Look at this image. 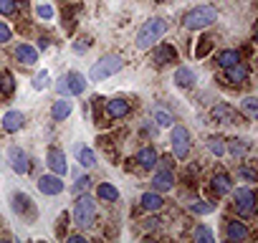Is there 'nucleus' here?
Wrapping results in <instances>:
<instances>
[{"label":"nucleus","mask_w":258,"mask_h":243,"mask_svg":"<svg viewBox=\"0 0 258 243\" xmlns=\"http://www.w3.org/2000/svg\"><path fill=\"white\" fill-rule=\"evenodd\" d=\"M56 91L61 96H79V94L86 91V76L79 74V71H69L56 81Z\"/></svg>","instance_id":"0eeeda50"},{"label":"nucleus","mask_w":258,"mask_h":243,"mask_svg":"<svg viewBox=\"0 0 258 243\" xmlns=\"http://www.w3.org/2000/svg\"><path fill=\"white\" fill-rule=\"evenodd\" d=\"M215 21H218V8L215 6H198L190 13H185L182 26L187 31H203V28H210Z\"/></svg>","instance_id":"20e7f679"},{"label":"nucleus","mask_w":258,"mask_h":243,"mask_svg":"<svg viewBox=\"0 0 258 243\" xmlns=\"http://www.w3.org/2000/svg\"><path fill=\"white\" fill-rule=\"evenodd\" d=\"M31 84H33V89H36V91H43V89L48 86V71H46V69H41V71H38V76H36Z\"/></svg>","instance_id":"58836bf2"},{"label":"nucleus","mask_w":258,"mask_h":243,"mask_svg":"<svg viewBox=\"0 0 258 243\" xmlns=\"http://www.w3.org/2000/svg\"><path fill=\"white\" fill-rule=\"evenodd\" d=\"M240 109H243V114H245L248 119H255V116H258V99H255V96H245V99L240 101Z\"/></svg>","instance_id":"473e14b6"},{"label":"nucleus","mask_w":258,"mask_h":243,"mask_svg":"<svg viewBox=\"0 0 258 243\" xmlns=\"http://www.w3.org/2000/svg\"><path fill=\"white\" fill-rule=\"evenodd\" d=\"M192 240H198V243H215V233L210 230V225H195V230H192Z\"/></svg>","instance_id":"7c9ffc66"},{"label":"nucleus","mask_w":258,"mask_h":243,"mask_svg":"<svg viewBox=\"0 0 258 243\" xmlns=\"http://www.w3.org/2000/svg\"><path fill=\"white\" fill-rule=\"evenodd\" d=\"M0 127H3V132H8V135L21 132V130L26 127V114H23V111H16V109L6 111V114H3V122H0Z\"/></svg>","instance_id":"a211bd4d"},{"label":"nucleus","mask_w":258,"mask_h":243,"mask_svg":"<svg viewBox=\"0 0 258 243\" xmlns=\"http://www.w3.org/2000/svg\"><path fill=\"white\" fill-rule=\"evenodd\" d=\"M36 16L43 18V21H51V18L56 16V11H53L48 3H41V6H36Z\"/></svg>","instance_id":"ea45409f"},{"label":"nucleus","mask_w":258,"mask_h":243,"mask_svg":"<svg viewBox=\"0 0 258 243\" xmlns=\"http://www.w3.org/2000/svg\"><path fill=\"white\" fill-rule=\"evenodd\" d=\"M238 177H240V180H245L248 185H253V183H255V170H253L248 162H243V165L238 167Z\"/></svg>","instance_id":"4c0bfd02"},{"label":"nucleus","mask_w":258,"mask_h":243,"mask_svg":"<svg viewBox=\"0 0 258 243\" xmlns=\"http://www.w3.org/2000/svg\"><path fill=\"white\" fill-rule=\"evenodd\" d=\"M69 243H84L86 240V235H81V233H74V235H63Z\"/></svg>","instance_id":"37998d69"},{"label":"nucleus","mask_w":258,"mask_h":243,"mask_svg":"<svg viewBox=\"0 0 258 243\" xmlns=\"http://www.w3.org/2000/svg\"><path fill=\"white\" fill-rule=\"evenodd\" d=\"M8 162H11V170L16 172V175H26L28 172V167H31V160H28V155H26V150L23 147H8Z\"/></svg>","instance_id":"4468645a"},{"label":"nucleus","mask_w":258,"mask_h":243,"mask_svg":"<svg viewBox=\"0 0 258 243\" xmlns=\"http://www.w3.org/2000/svg\"><path fill=\"white\" fill-rule=\"evenodd\" d=\"M86 48H89L86 41H84V43H76V41H74V51H76V53H86Z\"/></svg>","instance_id":"c03bdc74"},{"label":"nucleus","mask_w":258,"mask_h":243,"mask_svg":"<svg viewBox=\"0 0 258 243\" xmlns=\"http://www.w3.org/2000/svg\"><path fill=\"white\" fill-rule=\"evenodd\" d=\"M152 116H155V125H160V127H172V122H175L167 109H157V106H155Z\"/></svg>","instance_id":"72a5a7b5"},{"label":"nucleus","mask_w":258,"mask_h":243,"mask_svg":"<svg viewBox=\"0 0 258 243\" xmlns=\"http://www.w3.org/2000/svg\"><path fill=\"white\" fill-rule=\"evenodd\" d=\"M71 218H74V225L81 228V230L94 228L96 225V198L89 195V193L76 195L74 208H71Z\"/></svg>","instance_id":"f257e3e1"},{"label":"nucleus","mask_w":258,"mask_h":243,"mask_svg":"<svg viewBox=\"0 0 258 243\" xmlns=\"http://www.w3.org/2000/svg\"><path fill=\"white\" fill-rule=\"evenodd\" d=\"M11 38H13V31H11V26H8V23H3V21H0V46H6V43H11Z\"/></svg>","instance_id":"a19ab883"},{"label":"nucleus","mask_w":258,"mask_h":243,"mask_svg":"<svg viewBox=\"0 0 258 243\" xmlns=\"http://www.w3.org/2000/svg\"><path fill=\"white\" fill-rule=\"evenodd\" d=\"M233 193V210L238 213V218H253L255 215V190L250 185H243Z\"/></svg>","instance_id":"39448f33"},{"label":"nucleus","mask_w":258,"mask_h":243,"mask_svg":"<svg viewBox=\"0 0 258 243\" xmlns=\"http://www.w3.org/2000/svg\"><path fill=\"white\" fill-rule=\"evenodd\" d=\"M208 150H210L215 157H223V155H225V140H223V137H215V135L208 137Z\"/></svg>","instance_id":"f704fd0d"},{"label":"nucleus","mask_w":258,"mask_h":243,"mask_svg":"<svg viewBox=\"0 0 258 243\" xmlns=\"http://www.w3.org/2000/svg\"><path fill=\"white\" fill-rule=\"evenodd\" d=\"M18 11H21L18 0H0V16H8V18H13Z\"/></svg>","instance_id":"e433bc0d"},{"label":"nucleus","mask_w":258,"mask_h":243,"mask_svg":"<svg viewBox=\"0 0 258 243\" xmlns=\"http://www.w3.org/2000/svg\"><path fill=\"white\" fill-rule=\"evenodd\" d=\"M248 79H250V64H245L243 58L238 64L223 69V81H228L233 86H243V84H248Z\"/></svg>","instance_id":"6e6552de"},{"label":"nucleus","mask_w":258,"mask_h":243,"mask_svg":"<svg viewBox=\"0 0 258 243\" xmlns=\"http://www.w3.org/2000/svg\"><path fill=\"white\" fill-rule=\"evenodd\" d=\"M13 58H16L21 66H36V61H38V48L31 46V43H18L16 51H13Z\"/></svg>","instance_id":"6ab92c4d"},{"label":"nucleus","mask_w":258,"mask_h":243,"mask_svg":"<svg viewBox=\"0 0 258 243\" xmlns=\"http://www.w3.org/2000/svg\"><path fill=\"white\" fill-rule=\"evenodd\" d=\"M13 91H16V79H13V74L11 71H3L0 74V96H13Z\"/></svg>","instance_id":"c756f323"},{"label":"nucleus","mask_w":258,"mask_h":243,"mask_svg":"<svg viewBox=\"0 0 258 243\" xmlns=\"http://www.w3.org/2000/svg\"><path fill=\"white\" fill-rule=\"evenodd\" d=\"M140 208H142L145 213H160V210L165 208V198H162V193H157V190H147V193H142V198H140Z\"/></svg>","instance_id":"aec40b11"},{"label":"nucleus","mask_w":258,"mask_h":243,"mask_svg":"<svg viewBox=\"0 0 258 243\" xmlns=\"http://www.w3.org/2000/svg\"><path fill=\"white\" fill-rule=\"evenodd\" d=\"M152 48H155V51H152V64H155V66H167V64L180 61L177 48L170 46V43H155Z\"/></svg>","instance_id":"f8f14e48"},{"label":"nucleus","mask_w":258,"mask_h":243,"mask_svg":"<svg viewBox=\"0 0 258 243\" xmlns=\"http://www.w3.org/2000/svg\"><path fill=\"white\" fill-rule=\"evenodd\" d=\"M210 190H213L215 198H225V195L233 190V180H230V175L223 172V170H215V172L210 175Z\"/></svg>","instance_id":"dca6fc26"},{"label":"nucleus","mask_w":258,"mask_h":243,"mask_svg":"<svg viewBox=\"0 0 258 243\" xmlns=\"http://www.w3.org/2000/svg\"><path fill=\"white\" fill-rule=\"evenodd\" d=\"M48 43H51V41H48V36H41V38H38V46H41V48H46Z\"/></svg>","instance_id":"a18cd8bd"},{"label":"nucleus","mask_w":258,"mask_h":243,"mask_svg":"<svg viewBox=\"0 0 258 243\" xmlns=\"http://www.w3.org/2000/svg\"><path fill=\"white\" fill-rule=\"evenodd\" d=\"M63 188H66V185H63L61 175H56V172H48V175H41V177H38V190H41L43 195H48V198L63 193Z\"/></svg>","instance_id":"f3484780"},{"label":"nucleus","mask_w":258,"mask_h":243,"mask_svg":"<svg viewBox=\"0 0 258 243\" xmlns=\"http://www.w3.org/2000/svg\"><path fill=\"white\" fill-rule=\"evenodd\" d=\"M11 205H13L16 215H21V218H28V220L38 218V208H36V203H33V200H31L26 193H13Z\"/></svg>","instance_id":"9d476101"},{"label":"nucleus","mask_w":258,"mask_h":243,"mask_svg":"<svg viewBox=\"0 0 258 243\" xmlns=\"http://www.w3.org/2000/svg\"><path fill=\"white\" fill-rule=\"evenodd\" d=\"M71 111H74V104L69 101V96H58V99L51 104V116H53V122H66V119L71 116Z\"/></svg>","instance_id":"5701e85b"},{"label":"nucleus","mask_w":258,"mask_h":243,"mask_svg":"<svg viewBox=\"0 0 258 243\" xmlns=\"http://www.w3.org/2000/svg\"><path fill=\"white\" fill-rule=\"evenodd\" d=\"M250 150H253V142L250 140H243V137H233V140L225 142V152H230L235 160H243Z\"/></svg>","instance_id":"4be33fe9"},{"label":"nucleus","mask_w":258,"mask_h":243,"mask_svg":"<svg viewBox=\"0 0 258 243\" xmlns=\"http://www.w3.org/2000/svg\"><path fill=\"white\" fill-rule=\"evenodd\" d=\"M215 203H208V200H195V203H190V213L192 215H210V213H215Z\"/></svg>","instance_id":"2f4dec72"},{"label":"nucleus","mask_w":258,"mask_h":243,"mask_svg":"<svg viewBox=\"0 0 258 243\" xmlns=\"http://www.w3.org/2000/svg\"><path fill=\"white\" fill-rule=\"evenodd\" d=\"M121 69H124V58H121L119 53H106V56H101V58L89 69L86 81H104V79L119 74Z\"/></svg>","instance_id":"7ed1b4c3"},{"label":"nucleus","mask_w":258,"mask_h":243,"mask_svg":"<svg viewBox=\"0 0 258 243\" xmlns=\"http://www.w3.org/2000/svg\"><path fill=\"white\" fill-rule=\"evenodd\" d=\"M170 142H172V155L177 160H187L190 152H192V137L187 132V127L182 125H172L170 130Z\"/></svg>","instance_id":"423d86ee"},{"label":"nucleus","mask_w":258,"mask_h":243,"mask_svg":"<svg viewBox=\"0 0 258 243\" xmlns=\"http://www.w3.org/2000/svg\"><path fill=\"white\" fill-rule=\"evenodd\" d=\"M243 56H240V51L238 48H225V51H220L218 53V66L220 69H228V66H233V64H238Z\"/></svg>","instance_id":"c85d7f7f"},{"label":"nucleus","mask_w":258,"mask_h":243,"mask_svg":"<svg viewBox=\"0 0 258 243\" xmlns=\"http://www.w3.org/2000/svg\"><path fill=\"white\" fill-rule=\"evenodd\" d=\"M162 223H165L162 218H150V220H145V223H142V228H145V230H160V228H162Z\"/></svg>","instance_id":"79ce46f5"},{"label":"nucleus","mask_w":258,"mask_h":243,"mask_svg":"<svg viewBox=\"0 0 258 243\" xmlns=\"http://www.w3.org/2000/svg\"><path fill=\"white\" fill-rule=\"evenodd\" d=\"M46 165H48V170H51V172H56V175H61V177L69 172L66 155H63L61 150H56V147H51V150H48V155H46Z\"/></svg>","instance_id":"412c9836"},{"label":"nucleus","mask_w":258,"mask_h":243,"mask_svg":"<svg viewBox=\"0 0 258 243\" xmlns=\"http://www.w3.org/2000/svg\"><path fill=\"white\" fill-rule=\"evenodd\" d=\"M165 33H167V21L165 18H150V21H145L142 28L137 31V38H135L137 51H150Z\"/></svg>","instance_id":"f03ea898"},{"label":"nucleus","mask_w":258,"mask_h":243,"mask_svg":"<svg viewBox=\"0 0 258 243\" xmlns=\"http://www.w3.org/2000/svg\"><path fill=\"white\" fill-rule=\"evenodd\" d=\"M157 160H160V152L155 147H142L135 155V162H140L142 170H155L157 167Z\"/></svg>","instance_id":"b1692460"},{"label":"nucleus","mask_w":258,"mask_h":243,"mask_svg":"<svg viewBox=\"0 0 258 243\" xmlns=\"http://www.w3.org/2000/svg\"><path fill=\"white\" fill-rule=\"evenodd\" d=\"M104 101V109H106V116L109 119H124L132 114V104H129L124 96H114V99H101Z\"/></svg>","instance_id":"9b49d317"},{"label":"nucleus","mask_w":258,"mask_h":243,"mask_svg":"<svg viewBox=\"0 0 258 243\" xmlns=\"http://www.w3.org/2000/svg\"><path fill=\"white\" fill-rule=\"evenodd\" d=\"M172 79H175V86H180V89H192L195 81H198V74H195L190 66H177Z\"/></svg>","instance_id":"393cba45"},{"label":"nucleus","mask_w":258,"mask_h":243,"mask_svg":"<svg viewBox=\"0 0 258 243\" xmlns=\"http://www.w3.org/2000/svg\"><path fill=\"white\" fill-rule=\"evenodd\" d=\"M210 116H213L215 122H220V125H240V114H238L230 104H223V101L210 109Z\"/></svg>","instance_id":"2eb2a0df"},{"label":"nucleus","mask_w":258,"mask_h":243,"mask_svg":"<svg viewBox=\"0 0 258 243\" xmlns=\"http://www.w3.org/2000/svg\"><path fill=\"white\" fill-rule=\"evenodd\" d=\"M74 155H76V160H79V165L81 167H96V152L91 150V147H86V145H74Z\"/></svg>","instance_id":"a878e982"},{"label":"nucleus","mask_w":258,"mask_h":243,"mask_svg":"<svg viewBox=\"0 0 258 243\" xmlns=\"http://www.w3.org/2000/svg\"><path fill=\"white\" fill-rule=\"evenodd\" d=\"M96 198L101 200V203H119V190H116V185H111V183H99L96 185Z\"/></svg>","instance_id":"bb28decb"},{"label":"nucleus","mask_w":258,"mask_h":243,"mask_svg":"<svg viewBox=\"0 0 258 243\" xmlns=\"http://www.w3.org/2000/svg\"><path fill=\"white\" fill-rule=\"evenodd\" d=\"M91 188V177L89 175H79L76 180H74V185H71V193L74 195H81V193H86Z\"/></svg>","instance_id":"c9c22d12"},{"label":"nucleus","mask_w":258,"mask_h":243,"mask_svg":"<svg viewBox=\"0 0 258 243\" xmlns=\"http://www.w3.org/2000/svg\"><path fill=\"white\" fill-rule=\"evenodd\" d=\"M172 188H175V172H172V167H167V165L157 167V172L152 175V190L170 193Z\"/></svg>","instance_id":"ddd939ff"},{"label":"nucleus","mask_w":258,"mask_h":243,"mask_svg":"<svg viewBox=\"0 0 258 243\" xmlns=\"http://www.w3.org/2000/svg\"><path fill=\"white\" fill-rule=\"evenodd\" d=\"M213 48H215V36H210V33L200 36V41H198V46H195V58H198V61L205 58Z\"/></svg>","instance_id":"cd10ccee"},{"label":"nucleus","mask_w":258,"mask_h":243,"mask_svg":"<svg viewBox=\"0 0 258 243\" xmlns=\"http://www.w3.org/2000/svg\"><path fill=\"white\" fill-rule=\"evenodd\" d=\"M248 238H250V228L243 218H228L225 220V240L240 243V240H248Z\"/></svg>","instance_id":"1a4fd4ad"}]
</instances>
